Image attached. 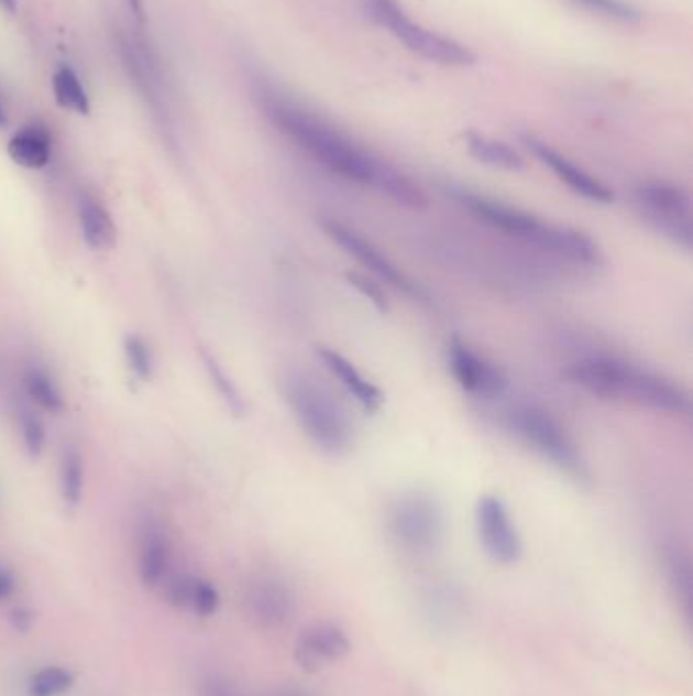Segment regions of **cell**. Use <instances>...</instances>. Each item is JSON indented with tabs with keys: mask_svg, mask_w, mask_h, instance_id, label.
Instances as JSON below:
<instances>
[{
	"mask_svg": "<svg viewBox=\"0 0 693 696\" xmlns=\"http://www.w3.org/2000/svg\"><path fill=\"white\" fill-rule=\"evenodd\" d=\"M258 100L268 121L332 174L354 182L362 188L376 189L378 194L387 196L388 200L405 208H426L427 196L411 177L361 148L330 122L323 121L321 117L309 112L307 108L280 95L271 86L258 88Z\"/></svg>",
	"mask_w": 693,
	"mask_h": 696,
	"instance_id": "obj_1",
	"label": "cell"
},
{
	"mask_svg": "<svg viewBox=\"0 0 693 696\" xmlns=\"http://www.w3.org/2000/svg\"><path fill=\"white\" fill-rule=\"evenodd\" d=\"M450 194L468 215L474 216L486 227L503 232L508 239H515L525 247H534L541 253L572 263L578 268H601L602 265L601 247L592 237H587L586 232L551 225L520 208L482 196L472 189L452 188Z\"/></svg>",
	"mask_w": 693,
	"mask_h": 696,
	"instance_id": "obj_2",
	"label": "cell"
},
{
	"mask_svg": "<svg viewBox=\"0 0 693 696\" xmlns=\"http://www.w3.org/2000/svg\"><path fill=\"white\" fill-rule=\"evenodd\" d=\"M570 383L587 393L649 407L663 414H690V393L671 379L616 357H586L565 369Z\"/></svg>",
	"mask_w": 693,
	"mask_h": 696,
	"instance_id": "obj_3",
	"label": "cell"
},
{
	"mask_svg": "<svg viewBox=\"0 0 693 696\" xmlns=\"http://www.w3.org/2000/svg\"><path fill=\"white\" fill-rule=\"evenodd\" d=\"M280 385L285 402L309 441L328 455H346L354 444V428L328 391L299 371H289Z\"/></svg>",
	"mask_w": 693,
	"mask_h": 696,
	"instance_id": "obj_4",
	"label": "cell"
},
{
	"mask_svg": "<svg viewBox=\"0 0 693 696\" xmlns=\"http://www.w3.org/2000/svg\"><path fill=\"white\" fill-rule=\"evenodd\" d=\"M364 11L376 25L387 29L393 37L407 45V50L426 57L431 64L446 67L476 64V54L468 45L415 23L397 0H364Z\"/></svg>",
	"mask_w": 693,
	"mask_h": 696,
	"instance_id": "obj_5",
	"label": "cell"
},
{
	"mask_svg": "<svg viewBox=\"0 0 693 696\" xmlns=\"http://www.w3.org/2000/svg\"><path fill=\"white\" fill-rule=\"evenodd\" d=\"M114 47L121 59L122 69L133 81L134 90L143 105L147 107L155 127L160 129L163 139L175 148V127L172 119V108L167 98V84L161 72L160 59L153 55L147 45L136 40L124 29H114Z\"/></svg>",
	"mask_w": 693,
	"mask_h": 696,
	"instance_id": "obj_6",
	"label": "cell"
},
{
	"mask_svg": "<svg viewBox=\"0 0 693 696\" xmlns=\"http://www.w3.org/2000/svg\"><path fill=\"white\" fill-rule=\"evenodd\" d=\"M513 426L535 453H539L553 467L572 477L573 481L584 482L590 479L586 458L570 432L558 422V417L541 407L529 405L513 414Z\"/></svg>",
	"mask_w": 693,
	"mask_h": 696,
	"instance_id": "obj_7",
	"label": "cell"
},
{
	"mask_svg": "<svg viewBox=\"0 0 693 696\" xmlns=\"http://www.w3.org/2000/svg\"><path fill=\"white\" fill-rule=\"evenodd\" d=\"M632 194L640 215L657 232L681 249L692 251V196L688 188L663 180H647L637 184Z\"/></svg>",
	"mask_w": 693,
	"mask_h": 696,
	"instance_id": "obj_8",
	"label": "cell"
},
{
	"mask_svg": "<svg viewBox=\"0 0 693 696\" xmlns=\"http://www.w3.org/2000/svg\"><path fill=\"white\" fill-rule=\"evenodd\" d=\"M320 227L340 249H344V253L356 259L369 271H373L376 278L391 283L393 287H397L405 294L419 297V287L388 259L387 254L383 253L378 247H374L373 242L366 241L361 232H356L354 228L348 227L346 222L333 216H321Z\"/></svg>",
	"mask_w": 693,
	"mask_h": 696,
	"instance_id": "obj_9",
	"label": "cell"
},
{
	"mask_svg": "<svg viewBox=\"0 0 693 696\" xmlns=\"http://www.w3.org/2000/svg\"><path fill=\"white\" fill-rule=\"evenodd\" d=\"M476 530L482 548L494 563L513 566L522 556V540L501 497L484 496L476 505Z\"/></svg>",
	"mask_w": 693,
	"mask_h": 696,
	"instance_id": "obj_10",
	"label": "cell"
},
{
	"mask_svg": "<svg viewBox=\"0 0 693 696\" xmlns=\"http://www.w3.org/2000/svg\"><path fill=\"white\" fill-rule=\"evenodd\" d=\"M391 532L405 548L427 552L441 540V511L429 497H403L397 508L393 509Z\"/></svg>",
	"mask_w": 693,
	"mask_h": 696,
	"instance_id": "obj_11",
	"label": "cell"
},
{
	"mask_svg": "<svg viewBox=\"0 0 693 696\" xmlns=\"http://www.w3.org/2000/svg\"><path fill=\"white\" fill-rule=\"evenodd\" d=\"M448 361L453 379L468 393H474L479 398H498L507 388L505 377L493 362L486 361L455 336L448 347Z\"/></svg>",
	"mask_w": 693,
	"mask_h": 696,
	"instance_id": "obj_12",
	"label": "cell"
},
{
	"mask_svg": "<svg viewBox=\"0 0 693 696\" xmlns=\"http://www.w3.org/2000/svg\"><path fill=\"white\" fill-rule=\"evenodd\" d=\"M522 143L537 160L558 175V180L563 182L572 192H575L578 196H584L586 200L598 202V204H610L614 200L613 189L608 188L606 184H602L601 180H596L594 175L584 172L582 167H578L573 161L561 155L560 151H556L551 145H547L543 141L529 137V134L522 137Z\"/></svg>",
	"mask_w": 693,
	"mask_h": 696,
	"instance_id": "obj_13",
	"label": "cell"
},
{
	"mask_svg": "<svg viewBox=\"0 0 693 696\" xmlns=\"http://www.w3.org/2000/svg\"><path fill=\"white\" fill-rule=\"evenodd\" d=\"M352 650L346 631L333 623H318L299 633L295 642L294 656L299 668L320 672L326 662L342 660Z\"/></svg>",
	"mask_w": 693,
	"mask_h": 696,
	"instance_id": "obj_14",
	"label": "cell"
},
{
	"mask_svg": "<svg viewBox=\"0 0 693 696\" xmlns=\"http://www.w3.org/2000/svg\"><path fill=\"white\" fill-rule=\"evenodd\" d=\"M246 609L258 628L277 630L294 617V595L279 580L261 578L249 589Z\"/></svg>",
	"mask_w": 693,
	"mask_h": 696,
	"instance_id": "obj_15",
	"label": "cell"
},
{
	"mask_svg": "<svg viewBox=\"0 0 693 696\" xmlns=\"http://www.w3.org/2000/svg\"><path fill=\"white\" fill-rule=\"evenodd\" d=\"M172 542L163 525L147 520L139 536V576L145 587H157L169 573Z\"/></svg>",
	"mask_w": 693,
	"mask_h": 696,
	"instance_id": "obj_16",
	"label": "cell"
},
{
	"mask_svg": "<svg viewBox=\"0 0 693 696\" xmlns=\"http://www.w3.org/2000/svg\"><path fill=\"white\" fill-rule=\"evenodd\" d=\"M314 352L323 362V367L346 388L348 393L361 403L364 410L376 412L381 407V403L385 400L381 389L362 376L361 371L348 361L342 352L330 347H316Z\"/></svg>",
	"mask_w": 693,
	"mask_h": 696,
	"instance_id": "obj_17",
	"label": "cell"
},
{
	"mask_svg": "<svg viewBox=\"0 0 693 696\" xmlns=\"http://www.w3.org/2000/svg\"><path fill=\"white\" fill-rule=\"evenodd\" d=\"M9 155L28 170H41L52 157V137L40 122L28 124L9 141Z\"/></svg>",
	"mask_w": 693,
	"mask_h": 696,
	"instance_id": "obj_18",
	"label": "cell"
},
{
	"mask_svg": "<svg viewBox=\"0 0 693 696\" xmlns=\"http://www.w3.org/2000/svg\"><path fill=\"white\" fill-rule=\"evenodd\" d=\"M78 218L81 237L92 249H108L117 239V228L105 204L92 194H80L78 198Z\"/></svg>",
	"mask_w": 693,
	"mask_h": 696,
	"instance_id": "obj_19",
	"label": "cell"
},
{
	"mask_svg": "<svg viewBox=\"0 0 693 696\" xmlns=\"http://www.w3.org/2000/svg\"><path fill=\"white\" fill-rule=\"evenodd\" d=\"M464 141H466L468 153L482 165H488V167L501 170V172H522L525 170V161L519 153L503 141H496V139L476 133V131L464 134Z\"/></svg>",
	"mask_w": 693,
	"mask_h": 696,
	"instance_id": "obj_20",
	"label": "cell"
},
{
	"mask_svg": "<svg viewBox=\"0 0 693 696\" xmlns=\"http://www.w3.org/2000/svg\"><path fill=\"white\" fill-rule=\"evenodd\" d=\"M23 385L28 391L31 402L40 405L41 410L50 414H62L66 407V400L54 377L50 376L41 367H29L23 376Z\"/></svg>",
	"mask_w": 693,
	"mask_h": 696,
	"instance_id": "obj_21",
	"label": "cell"
},
{
	"mask_svg": "<svg viewBox=\"0 0 693 696\" xmlns=\"http://www.w3.org/2000/svg\"><path fill=\"white\" fill-rule=\"evenodd\" d=\"M84 477H86L84 456L74 444H69L64 448L62 465H59V493L67 508L80 505L81 497H84Z\"/></svg>",
	"mask_w": 693,
	"mask_h": 696,
	"instance_id": "obj_22",
	"label": "cell"
},
{
	"mask_svg": "<svg viewBox=\"0 0 693 696\" xmlns=\"http://www.w3.org/2000/svg\"><path fill=\"white\" fill-rule=\"evenodd\" d=\"M52 84H54L55 100L59 107L72 110L76 115L90 112V98H88V93H86L80 76L76 74L74 67H57Z\"/></svg>",
	"mask_w": 693,
	"mask_h": 696,
	"instance_id": "obj_23",
	"label": "cell"
},
{
	"mask_svg": "<svg viewBox=\"0 0 693 696\" xmlns=\"http://www.w3.org/2000/svg\"><path fill=\"white\" fill-rule=\"evenodd\" d=\"M201 362L218 395L227 403L228 410L234 415L246 414V402L242 398L241 389L237 388L232 377L228 376L227 369L208 350H201Z\"/></svg>",
	"mask_w": 693,
	"mask_h": 696,
	"instance_id": "obj_24",
	"label": "cell"
},
{
	"mask_svg": "<svg viewBox=\"0 0 693 696\" xmlns=\"http://www.w3.org/2000/svg\"><path fill=\"white\" fill-rule=\"evenodd\" d=\"M666 564L667 576H669L671 587L675 590V597L683 605L685 616H690L692 613V566H690V561L680 550H669Z\"/></svg>",
	"mask_w": 693,
	"mask_h": 696,
	"instance_id": "obj_25",
	"label": "cell"
},
{
	"mask_svg": "<svg viewBox=\"0 0 693 696\" xmlns=\"http://www.w3.org/2000/svg\"><path fill=\"white\" fill-rule=\"evenodd\" d=\"M74 684V674L62 666L40 670L29 683V696H62Z\"/></svg>",
	"mask_w": 693,
	"mask_h": 696,
	"instance_id": "obj_26",
	"label": "cell"
},
{
	"mask_svg": "<svg viewBox=\"0 0 693 696\" xmlns=\"http://www.w3.org/2000/svg\"><path fill=\"white\" fill-rule=\"evenodd\" d=\"M124 359L136 379L147 381L153 377L155 371V359H153V350L151 345L141 335H129L124 338Z\"/></svg>",
	"mask_w": 693,
	"mask_h": 696,
	"instance_id": "obj_27",
	"label": "cell"
},
{
	"mask_svg": "<svg viewBox=\"0 0 693 696\" xmlns=\"http://www.w3.org/2000/svg\"><path fill=\"white\" fill-rule=\"evenodd\" d=\"M16 414H19V428H21L25 450H28L29 456L37 458L45 450V443H47L45 426H43L40 415L35 414L29 405H21Z\"/></svg>",
	"mask_w": 693,
	"mask_h": 696,
	"instance_id": "obj_28",
	"label": "cell"
},
{
	"mask_svg": "<svg viewBox=\"0 0 693 696\" xmlns=\"http://www.w3.org/2000/svg\"><path fill=\"white\" fill-rule=\"evenodd\" d=\"M575 2L592 13L602 14L606 19L620 21V23H635L640 19L639 11L625 0H575Z\"/></svg>",
	"mask_w": 693,
	"mask_h": 696,
	"instance_id": "obj_29",
	"label": "cell"
},
{
	"mask_svg": "<svg viewBox=\"0 0 693 696\" xmlns=\"http://www.w3.org/2000/svg\"><path fill=\"white\" fill-rule=\"evenodd\" d=\"M220 607V592L213 587L212 583L196 578L194 583V592H191V601L189 609L200 617H210L218 611Z\"/></svg>",
	"mask_w": 693,
	"mask_h": 696,
	"instance_id": "obj_30",
	"label": "cell"
},
{
	"mask_svg": "<svg viewBox=\"0 0 693 696\" xmlns=\"http://www.w3.org/2000/svg\"><path fill=\"white\" fill-rule=\"evenodd\" d=\"M346 280L354 290H359V294L364 295L373 304L374 308L387 312V295L383 294L378 283L371 282V280H366L364 275H359V273H346Z\"/></svg>",
	"mask_w": 693,
	"mask_h": 696,
	"instance_id": "obj_31",
	"label": "cell"
},
{
	"mask_svg": "<svg viewBox=\"0 0 693 696\" xmlns=\"http://www.w3.org/2000/svg\"><path fill=\"white\" fill-rule=\"evenodd\" d=\"M196 576L177 575L167 583V599L179 609H189Z\"/></svg>",
	"mask_w": 693,
	"mask_h": 696,
	"instance_id": "obj_32",
	"label": "cell"
},
{
	"mask_svg": "<svg viewBox=\"0 0 693 696\" xmlns=\"http://www.w3.org/2000/svg\"><path fill=\"white\" fill-rule=\"evenodd\" d=\"M14 590V576L9 568L0 566V602L9 599Z\"/></svg>",
	"mask_w": 693,
	"mask_h": 696,
	"instance_id": "obj_33",
	"label": "cell"
},
{
	"mask_svg": "<svg viewBox=\"0 0 693 696\" xmlns=\"http://www.w3.org/2000/svg\"><path fill=\"white\" fill-rule=\"evenodd\" d=\"M204 696H237L234 690L228 686L227 683H220V681H210L206 684V690Z\"/></svg>",
	"mask_w": 693,
	"mask_h": 696,
	"instance_id": "obj_34",
	"label": "cell"
},
{
	"mask_svg": "<svg viewBox=\"0 0 693 696\" xmlns=\"http://www.w3.org/2000/svg\"><path fill=\"white\" fill-rule=\"evenodd\" d=\"M124 2H127L129 11L136 17V21L143 23L145 21V0H124Z\"/></svg>",
	"mask_w": 693,
	"mask_h": 696,
	"instance_id": "obj_35",
	"label": "cell"
},
{
	"mask_svg": "<svg viewBox=\"0 0 693 696\" xmlns=\"http://www.w3.org/2000/svg\"><path fill=\"white\" fill-rule=\"evenodd\" d=\"M14 626H16V630L25 631L29 626H31V616H29L25 609H16L13 613Z\"/></svg>",
	"mask_w": 693,
	"mask_h": 696,
	"instance_id": "obj_36",
	"label": "cell"
},
{
	"mask_svg": "<svg viewBox=\"0 0 693 696\" xmlns=\"http://www.w3.org/2000/svg\"><path fill=\"white\" fill-rule=\"evenodd\" d=\"M0 9L7 13H16V0H0Z\"/></svg>",
	"mask_w": 693,
	"mask_h": 696,
	"instance_id": "obj_37",
	"label": "cell"
},
{
	"mask_svg": "<svg viewBox=\"0 0 693 696\" xmlns=\"http://www.w3.org/2000/svg\"><path fill=\"white\" fill-rule=\"evenodd\" d=\"M7 122H9V115H7V107H4V102L0 98V127H4Z\"/></svg>",
	"mask_w": 693,
	"mask_h": 696,
	"instance_id": "obj_38",
	"label": "cell"
},
{
	"mask_svg": "<svg viewBox=\"0 0 693 696\" xmlns=\"http://www.w3.org/2000/svg\"><path fill=\"white\" fill-rule=\"evenodd\" d=\"M280 696H309L304 690H287V693H283Z\"/></svg>",
	"mask_w": 693,
	"mask_h": 696,
	"instance_id": "obj_39",
	"label": "cell"
}]
</instances>
